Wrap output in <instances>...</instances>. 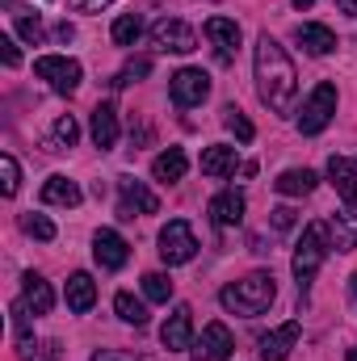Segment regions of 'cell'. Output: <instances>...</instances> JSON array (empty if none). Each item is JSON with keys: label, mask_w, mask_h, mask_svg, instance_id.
<instances>
[{"label": "cell", "mask_w": 357, "mask_h": 361, "mask_svg": "<svg viewBox=\"0 0 357 361\" xmlns=\"http://www.w3.org/2000/svg\"><path fill=\"white\" fill-rule=\"evenodd\" d=\"M253 63H257V97L265 101L273 114H290L294 109V97H298V72H294L286 47L277 38L261 34Z\"/></svg>", "instance_id": "6da1fadb"}, {"label": "cell", "mask_w": 357, "mask_h": 361, "mask_svg": "<svg viewBox=\"0 0 357 361\" xmlns=\"http://www.w3.org/2000/svg\"><path fill=\"white\" fill-rule=\"evenodd\" d=\"M277 298V281H273V273H248L244 281H231V286H223V294H219V302L231 311V315H261L269 311V302Z\"/></svg>", "instance_id": "7a4b0ae2"}, {"label": "cell", "mask_w": 357, "mask_h": 361, "mask_svg": "<svg viewBox=\"0 0 357 361\" xmlns=\"http://www.w3.org/2000/svg\"><path fill=\"white\" fill-rule=\"evenodd\" d=\"M324 257H328V223H307V227H303V240H298V248H294V261H290L298 290L311 286V277L320 273Z\"/></svg>", "instance_id": "3957f363"}, {"label": "cell", "mask_w": 357, "mask_h": 361, "mask_svg": "<svg viewBox=\"0 0 357 361\" xmlns=\"http://www.w3.org/2000/svg\"><path fill=\"white\" fill-rule=\"evenodd\" d=\"M337 118V85H315V92L303 101V114H298V130L303 135H320L328 122Z\"/></svg>", "instance_id": "277c9868"}, {"label": "cell", "mask_w": 357, "mask_h": 361, "mask_svg": "<svg viewBox=\"0 0 357 361\" xmlns=\"http://www.w3.org/2000/svg\"><path fill=\"white\" fill-rule=\"evenodd\" d=\"M160 257L164 265H189L198 257V240H193V227L185 219H169L164 231H160Z\"/></svg>", "instance_id": "5b68a950"}, {"label": "cell", "mask_w": 357, "mask_h": 361, "mask_svg": "<svg viewBox=\"0 0 357 361\" xmlns=\"http://www.w3.org/2000/svg\"><path fill=\"white\" fill-rule=\"evenodd\" d=\"M34 72H38V80H47L55 92H76L80 89V63L76 59H68V55H42V59H34Z\"/></svg>", "instance_id": "8992f818"}, {"label": "cell", "mask_w": 357, "mask_h": 361, "mask_svg": "<svg viewBox=\"0 0 357 361\" xmlns=\"http://www.w3.org/2000/svg\"><path fill=\"white\" fill-rule=\"evenodd\" d=\"M169 97H173V105H181V109H193V105H202L210 97V76L202 68H181V72H173V80H169Z\"/></svg>", "instance_id": "52a82bcc"}, {"label": "cell", "mask_w": 357, "mask_h": 361, "mask_svg": "<svg viewBox=\"0 0 357 361\" xmlns=\"http://www.w3.org/2000/svg\"><path fill=\"white\" fill-rule=\"evenodd\" d=\"M152 42L160 47V51H173V55H189V51H198V34L177 21V17H164V21H156L152 25Z\"/></svg>", "instance_id": "ba28073f"}, {"label": "cell", "mask_w": 357, "mask_h": 361, "mask_svg": "<svg viewBox=\"0 0 357 361\" xmlns=\"http://www.w3.org/2000/svg\"><path fill=\"white\" fill-rule=\"evenodd\" d=\"M231 349H236V341H231L227 324H206L202 336L193 341V357H202V361H227Z\"/></svg>", "instance_id": "9c48e42d"}, {"label": "cell", "mask_w": 357, "mask_h": 361, "mask_svg": "<svg viewBox=\"0 0 357 361\" xmlns=\"http://www.w3.org/2000/svg\"><path fill=\"white\" fill-rule=\"evenodd\" d=\"M92 257H97V265H101V269H122V265H126V257H131V244H126L118 231L101 227V231L92 235Z\"/></svg>", "instance_id": "30bf717a"}, {"label": "cell", "mask_w": 357, "mask_h": 361, "mask_svg": "<svg viewBox=\"0 0 357 361\" xmlns=\"http://www.w3.org/2000/svg\"><path fill=\"white\" fill-rule=\"evenodd\" d=\"M160 341H164V349H193V311L181 302L173 307V315L164 319V328H160Z\"/></svg>", "instance_id": "8fae6325"}, {"label": "cell", "mask_w": 357, "mask_h": 361, "mask_svg": "<svg viewBox=\"0 0 357 361\" xmlns=\"http://www.w3.org/2000/svg\"><path fill=\"white\" fill-rule=\"evenodd\" d=\"M206 38L214 42L219 63H231V59H236V51H240V25H236L231 17H210V21H206Z\"/></svg>", "instance_id": "7c38bea8"}, {"label": "cell", "mask_w": 357, "mask_h": 361, "mask_svg": "<svg viewBox=\"0 0 357 361\" xmlns=\"http://www.w3.org/2000/svg\"><path fill=\"white\" fill-rule=\"evenodd\" d=\"M118 189H122V219H135V210H139V214H156V210H160V197H156L143 180L126 177Z\"/></svg>", "instance_id": "4fadbf2b"}, {"label": "cell", "mask_w": 357, "mask_h": 361, "mask_svg": "<svg viewBox=\"0 0 357 361\" xmlns=\"http://www.w3.org/2000/svg\"><path fill=\"white\" fill-rule=\"evenodd\" d=\"M298 319H290V324H282L277 332H265L261 341H257V349H261V357L265 361H286V353L298 345Z\"/></svg>", "instance_id": "5bb4252c"}, {"label": "cell", "mask_w": 357, "mask_h": 361, "mask_svg": "<svg viewBox=\"0 0 357 361\" xmlns=\"http://www.w3.org/2000/svg\"><path fill=\"white\" fill-rule=\"evenodd\" d=\"M210 219H214V227H240L244 223V193L240 189H223L210 202Z\"/></svg>", "instance_id": "9a60e30c"}, {"label": "cell", "mask_w": 357, "mask_h": 361, "mask_svg": "<svg viewBox=\"0 0 357 361\" xmlns=\"http://www.w3.org/2000/svg\"><path fill=\"white\" fill-rule=\"evenodd\" d=\"M21 307L34 311V315H47V311L55 307V294H51V286H47L38 273H25V277H21Z\"/></svg>", "instance_id": "2e32d148"}, {"label": "cell", "mask_w": 357, "mask_h": 361, "mask_svg": "<svg viewBox=\"0 0 357 361\" xmlns=\"http://www.w3.org/2000/svg\"><path fill=\"white\" fill-rule=\"evenodd\" d=\"M89 130H92V143H97L101 152H109V147L118 143V114H114V105L101 101V105L92 109V126Z\"/></svg>", "instance_id": "e0dca14e"}, {"label": "cell", "mask_w": 357, "mask_h": 361, "mask_svg": "<svg viewBox=\"0 0 357 361\" xmlns=\"http://www.w3.org/2000/svg\"><path fill=\"white\" fill-rule=\"evenodd\" d=\"M63 298H68V307H72L76 315H85V311H92V302H97V281H92L89 273H72Z\"/></svg>", "instance_id": "ac0fdd59"}, {"label": "cell", "mask_w": 357, "mask_h": 361, "mask_svg": "<svg viewBox=\"0 0 357 361\" xmlns=\"http://www.w3.org/2000/svg\"><path fill=\"white\" fill-rule=\"evenodd\" d=\"M328 177H332V185H337V193H341L349 206H357V164L353 160L332 156V160H328Z\"/></svg>", "instance_id": "d6986e66"}, {"label": "cell", "mask_w": 357, "mask_h": 361, "mask_svg": "<svg viewBox=\"0 0 357 361\" xmlns=\"http://www.w3.org/2000/svg\"><path fill=\"white\" fill-rule=\"evenodd\" d=\"M185 173H189V156H185L181 147H169V152H160V156L152 160V177L156 180H169V185H173V180H181Z\"/></svg>", "instance_id": "ffe728a7"}, {"label": "cell", "mask_w": 357, "mask_h": 361, "mask_svg": "<svg viewBox=\"0 0 357 361\" xmlns=\"http://www.w3.org/2000/svg\"><path fill=\"white\" fill-rule=\"evenodd\" d=\"M294 38H298L311 55H328V51H337V34H332L328 25H315V21L298 25V30H294Z\"/></svg>", "instance_id": "44dd1931"}, {"label": "cell", "mask_w": 357, "mask_h": 361, "mask_svg": "<svg viewBox=\"0 0 357 361\" xmlns=\"http://www.w3.org/2000/svg\"><path fill=\"white\" fill-rule=\"evenodd\" d=\"M202 173L206 177H231L236 173V147H227V143L206 147L202 152Z\"/></svg>", "instance_id": "7402d4cb"}, {"label": "cell", "mask_w": 357, "mask_h": 361, "mask_svg": "<svg viewBox=\"0 0 357 361\" xmlns=\"http://www.w3.org/2000/svg\"><path fill=\"white\" fill-rule=\"evenodd\" d=\"M80 185L76 180H68V177H51L47 185H42V202L47 206H80Z\"/></svg>", "instance_id": "603a6c76"}, {"label": "cell", "mask_w": 357, "mask_h": 361, "mask_svg": "<svg viewBox=\"0 0 357 361\" xmlns=\"http://www.w3.org/2000/svg\"><path fill=\"white\" fill-rule=\"evenodd\" d=\"M315 173H311V169H286V173H282V177L273 180V189H277V193H286V197H303V193H311V189H315Z\"/></svg>", "instance_id": "cb8c5ba5"}, {"label": "cell", "mask_w": 357, "mask_h": 361, "mask_svg": "<svg viewBox=\"0 0 357 361\" xmlns=\"http://www.w3.org/2000/svg\"><path fill=\"white\" fill-rule=\"evenodd\" d=\"M76 139H80V126H76V118H72V114H59V118L51 122L47 147H51V152H68V147H76Z\"/></svg>", "instance_id": "d4e9b609"}, {"label": "cell", "mask_w": 357, "mask_h": 361, "mask_svg": "<svg viewBox=\"0 0 357 361\" xmlns=\"http://www.w3.org/2000/svg\"><path fill=\"white\" fill-rule=\"evenodd\" d=\"M328 235H332V248L337 252H353L357 248V214H332Z\"/></svg>", "instance_id": "484cf974"}, {"label": "cell", "mask_w": 357, "mask_h": 361, "mask_svg": "<svg viewBox=\"0 0 357 361\" xmlns=\"http://www.w3.org/2000/svg\"><path fill=\"white\" fill-rule=\"evenodd\" d=\"M139 34H143L139 13H122V17L114 21V42H118V47H135V42H139Z\"/></svg>", "instance_id": "4316f807"}, {"label": "cell", "mask_w": 357, "mask_h": 361, "mask_svg": "<svg viewBox=\"0 0 357 361\" xmlns=\"http://www.w3.org/2000/svg\"><path fill=\"white\" fill-rule=\"evenodd\" d=\"M114 311H118V315H122L126 324H135V328H143V324H147V307H143V302H139L135 294H126V290H122V294L114 298Z\"/></svg>", "instance_id": "83f0119b"}, {"label": "cell", "mask_w": 357, "mask_h": 361, "mask_svg": "<svg viewBox=\"0 0 357 361\" xmlns=\"http://www.w3.org/2000/svg\"><path fill=\"white\" fill-rule=\"evenodd\" d=\"M223 126H227L240 143H253V139H257V126H253V122H248L236 105H227V109H223Z\"/></svg>", "instance_id": "f1b7e54d"}, {"label": "cell", "mask_w": 357, "mask_h": 361, "mask_svg": "<svg viewBox=\"0 0 357 361\" xmlns=\"http://www.w3.org/2000/svg\"><path fill=\"white\" fill-rule=\"evenodd\" d=\"M21 231H25V235H34V240H42V244H51V240H55V223H51L47 214H25V219H21Z\"/></svg>", "instance_id": "f546056e"}, {"label": "cell", "mask_w": 357, "mask_h": 361, "mask_svg": "<svg viewBox=\"0 0 357 361\" xmlns=\"http://www.w3.org/2000/svg\"><path fill=\"white\" fill-rule=\"evenodd\" d=\"M143 294H147L152 302H169V298H173V281H169L164 273H147V277H143Z\"/></svg>", "instance_id": "4dcf8cb0"}, {"label": "cell", "mask_w": 357, "mask_h": 361, "mask_svg": "<svg viewBox=\"0 0 357 361\" xmlns=\"http://www.w3.org/2000/svg\"><path fill=\"white\" fill-rule=\"evenodd\" d=\"M17 185H21V169H17V160H13V156H0V189H4V197H13Z\"/></svg>", "instance_id": "1f68e13d"}, {"label": "cell", "mask_w": 357, "mask_h": 361, "mask_svg": "<svg viewBox=\"0 0 357 361\" xmlns=\"http://www.w3.org/2000/svg\"><path fill=\"white\" fill-rule=\"evenodd\" d=\"M13 21H17V34H21L30 47L42 42V21H38V17H30V13H13Z\"/></svg>", "instance_id": "d6a6232c"}, {"label": "cell", "mask_w": 357, "mask_h": 361, "mask_svg": "<svg viewBox=\"0 0 357 361\" xmlns=\"http://www.w3.org/2000/svg\"><path fill=\"white\" fill-rule=\"evenodd\" d=\"M152 72V59H135V63H126L118 76H114V89H122V85H131L135 76H147Z\"/></svg>", "instance_id": "836d02e7"}, {"label": "cell", "mask_w": 357, "mask_h": 361, "mask_svg": "<svg viewBox=\"0 0 357 361\" xmlns=\"http://www.w3.org/2000/svg\"><path fill=\"white\" fill-rule=\"evenodd\" d=\"M0 55H4V68H17V63H21V55H17V42H13L8 34L0 38Z\"/></svg>", "instance_id": "e575fe53"}, {"label": "cell", "mask_w": 357, "mask_h": 361, "mask_svg": "<svg viewBox=\"0 0 357 361\" xmlns=\"http://www.w3.org/2000/svg\"><path fill=\"white\" fill-rule=\"evenodd\" d=\"M273 227H277V231H290V227H294V210H290V206H277V210H273Z\"/></svg>", "instance_id": "d590c367"}, {"label": "cell", "mask_w": 357, "mask_h": 361, "mask_svg": "<svg viewBox=\"0 0 357 361\" xmlns=\"http://www.w3.org/2000/svg\"><path fill=\"white\" fill-rule=\"evenodd\" d=\"M89 361H139L135 353H118V349H101V353H92Z\"/></svg>", "instance_id": "8d00e7d4"}, {"label": "cell", "mask_w": 357, "mask_h": 361, "mask_svg": "<svg viewBox=\"0 0 357 361\" xmlns=\"http://www.w3.org/2000/svg\"><path fill=\"white\" fill-rule=\"evenodd\" d=\"M101 4H109V0H76V8H80V13H97Z\"/></svg>", "instance_id": "74e56055"}, {"label": "cell", "mask_w": 357, "mask_h": 361, "mask_svg": "<svg viewBox=\"0 0 357 361\" xmlns=\"http://www.w3.org/2000/svg\"><path fill=\"white\" fill-rule=\"evenodd\" d=\"M72 34H76V30H72V25H68V21H63V25H59V30H55V38H63V42H72Z\"/></svg>", "instance_id": "f35d334b"}, {"label": "cell", "mask_w": 357, "mask_h": 361, "mask_svg": "<svg viewBox=\"0 0 357 361\" xmlns=\"http://www.w3.org/2000/svg\"><path fill=\"white\" fill-rule=\"evenodd\" d=\"M337 4H341V8H345L349 17H357V0H337Z\"/></svg>", "instance_id": "ab89813d"}, {"label": "cell", "mask_w": 357, "mask_h": 361, "mask_svg": "<svg viewBox=\"0 0 357 361\" xmlns=\"http://www.w3.org/2000/svg\"><path fill=\"white\" fill-rule=\"evenodd\" d=\"M290 4H294V8H311L315 0H290Z\"/></svg>", "instance_id": "60d3db41"}, {"label": "cell", "mask_w": 357, "mask_h": 361, "mask_svg": "<svg viewBox=\"0 0 357 361\" xmlns=\"http://www.w3.org/2000/svg\"><path fill=\"white\" fill-rule=\"evenodd\" d=\"M349 294H353V302H357V273L349 277Z\"/></svg>", "instance_id": "b9f144b4"}, {"label": "cell", "mask_w": 357, "mask_h": 361, "mask_svg": "<svg viewBox=\"0 0 357 361\" xmlns=\"http://www.w3.org/2000/svg\"><path fill=\"white\" fill-rule=\"evenodd\" d=\"M349 361H357V349H349Z\"/></svg>", "instance_id": "7bdbcfd3"}]
</instances>
